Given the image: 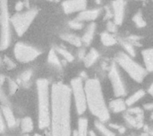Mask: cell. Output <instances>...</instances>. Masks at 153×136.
Returning <instances> with one entry per match:
<instances>
[{
  "label": "cell",
  "mask_w": 153,
  "mask_h": 136,
  "mask_svg": "<svg viewBox=\"0 0 153 136\" xmlns=\"http://www.w3.org/2000/svg\"><path fill=\"white\" fill-rule=\"evenodd\" d=\"M72 94L68 86L57 82L51 86V136H72Z\"/></svg>",
  "instance_id": "6da1fadb"
},
{
  "label": "cell",
  "mask_w": 153,
  "mask_h": 136,
  "mask_svg": "<svg viewBox=\"0 0 153 136\" xmlns=\"http://www.w3.org/2000/svg\"><path fill=\"white\" fill-rule=\"evenodd\" d=\"M87 109L100 122L105 123L110 118V111L106 103L101 84L97 78L87 79L84 83Z\"/></svg>",
  "instance_id": "7a4b0ae2"
},
{
  "label": "cell",
  "mask_w": 153,
  "mask_h": 136,
  "mask_svg": "<svg viewBox=\"0 0 153 136\" xmlns=\"http://www.w3.org/2000/svg\"><path fill=\"white\" fill-rule=\"evenodd\" d=\"M37 84L38 94V125L40 130L50 126L51 118V89L46 78H39Z\"/></svg>",
  "instance_id": "3957f363"
},
{
  "label": "cell",
  "mask_w": 153,
  "mask_h": 136,
  "mask_svg": "<svg viewBox=\"0 0 153 136\" xmlns=\"http://www.w3.org/2000/svg\"><path fill=\"white\" fill-rule=\"evenodd\" d=\"M116 63L118 67L123 69L133 80L137 83H142L148 74L145 67L136 62L133 57L129 56L124 52H119L117 53Z\"/></svg>",
  "instance_id": "277c9868"
},
{
  "label": "cell",
  "mask_w": 153,
  "mask_h": 136,
  "mask_svg": "<svg viewBox=\"0 0 153 136\" xmlns=\"http://www.w3.org/2000/svg\"><path fill=\"white\" fill-rule=\"evenodd\" d=\"M11 26L8 0H0V51L7 49L11 45Z\"/></svg>",
  "instance_id": "5b68a950"
},
{
  "label": "cell",
  "mask_w": 153,
  "mask_h": 136,
  "mask_svg": "<svg viewBox=\"0 0 153 136\" xmlns=\"http://www.w3.org/2000/svg\"><path fill=\"white\" fill-rule=\"evenodd\" d=\"M38 13L39 10L37 8H29L26 11L16 12L11 16V25L13 27L16 34L19 37L24 35L33 22L34 19L37 17Z\"/></svg>",
  "instance_id": "8992f818"
},
{
  "label": "cell",
  "mask_w": 153,
  "mask_h": 136,
  "mask_svg": "<svg viewBox=\"0 0 153 136\" xmlns=\"http://www.w3.org/2000/svg\"><path fill=\"white\" fill-rule=\"evenodd\" d=\"M71 94L73 95L75 110L79 115H82L87 110L86 94L84 89V83L82 78L78 77L71 80Z\"/></svg>",
  "instance_id": "52a82bcc"
},
{
  "label": "cell",
  "mask_w": 153,
  "mask_h": 136,
  "mask_svg": "<svg viewBox=\"0 0 153 136\" xmlns=\"http://www.w3.org/2000/svg\"><path fill=\"white\" fill-rule=\"evenodd\" d=\"M41 53V50L39 48L22 42H17L13 48L15 59L22 63H28L36 60Z\"/></svg>",
  "instance_id": "ba28073f"
},
{
  "label": "cell",
  "mask_w": 153,
  "mask_h": 136,
  "mask_svg": "<svg viewBox=\"0 0 153 136\" xmlns=\"http://www.w3.org/2000/svg\"><path fill=\"white\" fill-rule=\"evenodd\" d=\"M108 78L111 83L114 94L117 98H123L126 94V86L123 77L119 71L118 66L116 62H113L109 68Z\"/></svg>",
  "instance_id": "9c48e42d"
},
{
  "label": "cell",
  "mask_w": 153,
  "mask_h": 136,
  "mask_svg": "<svg viewBox=\"0 0 153 136\" xmlns=\"http://www.w3.org/2000/svg\"><path fill=\"white\" fill-rule=\"evenodd\" d=\"M87 7V0H65L62 3V9L65 14L81 12Z\"/></svg>",
  "instance_id": "30bf717a"
},
{
  "label": "cell",
  "mask_w": 153,
  "mask_h": 136,
  "mask_svg": "<svg viewBox=\"0 0 153 136\" xmlns=\"http://www.w3.org/2000/svg\"><path fill=\"white\" fill-rule=\"evenodd\" d=\"M125 8H126V2H125V0H114L112 2V10H113L114 22L117 26L121 25L123 23V21H124Z\"/></svg>",
  "instance_id": "8fae6325"
},
{
  "label": "cell",
  "mask_w": 153,
  "mask_h": 136,
  "mask_svg": "<svg viewBox=\"0 0 153 136\" xmlns=\"http://www.w3.org/2000/svg\"><path fill=\"white\" fill-rule=\"evenodd\" d=\"M100 12H101V9H100V8H94V9H90V10L85 9L78 13L75 20H77L81 22L93 21L100 16Z\"/></svg>",
  "instance_id": "7c38bea8"
},
{
  "label": "cell",
  "mask_w": 153,
  "mask_h": 136,
  "mask_svg": "<svg viewBox=\"0 0 153 136\" xmlns=\"http://www.w3.org/2000/svg\"><path fill=\"white\" fill-rule=\"evenodd\" d=\"M1 113H2L4 124L8 128H13L16 126V118L14 117V114L12 109L9 107V105H2Z\"/></svg>",
  "instance_id": "4fadbf2b"
},
{
  "label": "cell",
  "mask_w": 153,
  "mask_h": 136,
  "mask_svg": "<svg viewBox=\"0 0 153 136\" xmlns=\"http://www.w3.org/2000/svg\"><path fill=\"white\" fill-rule=\"evenodd\" d=\"M108 106L109 111H111L115 114L126 111L127 108H128L126 105V100H124L123 98H116L115 100H112Z\"/></svg>",
  "instance_id": "5bb4252c"
},
{
  "label": "cell",
  "mask_w": 153,
  "mask_h": 136,
  "mask_svg": "<svg viewBox=\"0 0 153 136\" xmlns=\"http://www.w3.org/2000/svg\"><path fill=\"white\" fill-rule=\"evenodd\" d=\"M126 122L128 126L135 128H141L143 126V113L140 115H130L126 113L125 115Z\"/></svg>",
  "instance_id": "9a60e30c"
},
{
  "label": "cell",
  "mask_w": 153,
  "mask_h": 136,
  "mask_svg": "<svg viewBox=\"0 0 153 136\" xmlns=\"http://www.w3.org/2000/svg\"><path fill=\"white\" fill-rule=\"evenodd\" d=\"M60 38L75 47H82V38L79 36L71 32H65V33L60 34Z\"/></svg>",
  "instance_id": "2e32d148"
},
{
  "label": "cell",
  "mask_w": 153,
  "mask_h": 136,
  "mask_svg": "<svg viewBox=\"0 0 153 136\" xmlns=\"http://www.w3.org/2000/svg\"><path fill=\"white\" fill-rule=\"evenodd\" d=\"M96 23L94 22H91L86 29V30L84 31L82 37H81L82 38V43L84 44L85 45H89L92 40H93V37H94V35H95V32H96Z\"/></svg>",
  "instance_id": "e0dca14e"
},
{
  "label": "cell",
  "mask_w": 153,
  "mask_h": 136,
  "mask_svg": "<svg viewBox=\"0 0 153 136\" xmlns=\"http://www.w3.org/2000/svg\"><path fill=\"white\" fill-rule=\"evenodd\" d=\"M142 54L146 70L148 72H153V47L143 50Z\"/></svg>",
  "instance_id": "ac0fdd59"
},
{
  "label": "cell",
  "mask_w": 153,
  "mask_h": 136,
  "mask_svg": "<svg viewBox=\"0 0 153 136\" xmlns=\"http://www.w3.org/2000/svg\"><path fill=\"white\" fill-rule=\"evenodd\" d=\"M100 58V53L99 52L95 49V48H91L85 55L84 59H83V62L85 67L89 68L91 67Z\"/></svg>",
  "instance_id": "d6986e66"
},
{
  "label": "cell",
  "mask_w": 153,
  "mask_h": 136,
  "mask_svg": "<svg viewBox=\"0 0 153 136\" xmlns=\"http://www.w3.org/2000/svg\"><path fill=\"white\" fill-rule=\"evenodd\" d=\"M146 94V92L143 89H139L137 90L135 93H134L132 95H130L129 97H127V99L126 100V105L127 107H134V105L135 103H137L140 100H142L144 95Z\"/></svg>",
  "instance_id": "ffe728a7"
},
{
  "label": "cell",
  "mask_w": 153,
  "mask_h": 136,
  "mask_svg": "<svg viewBox=\"0 0 153 136\" xmlns=\"http://www.w3.org/2000/svg\"><path fill=\"white\" fill-rule=\"evenodd\" d=\"M77 136L89 135V122L85 118H81L78 120V128L76 130Z\"/></svg>",
  "instance_id": "44dd1931"
},
{
  "label": "cell",
  "mask_w": 153,
  "mask_h": 136,
  "mask_svg": "<svg viewBox=\"0 0 153 136\" xmlns=\"http://www.w3.org/2000/svg\"><path fill=\"white\" fill-rule=\"evenodd\" d=\"M100 41H101L102 45H105V46H112V45H116L117 42V38L114 37V35L108 32V31H104V32L101 33Z\"/></svg>",
  "instance_id": "7402d4cb"
},
{
  "label": "cell",
  "mask_w": 153,
  "mask_h": 136,
  "mask_svg": "<svg viewBox=\"0 0 153 136\" xmlns=\"http://www.w3.org/2000/svg\"><path fill=\"white\" fill-rule=\"evenodd\" d=\"M48 62L52 65V66H55L58 69H61L62 68V63L57 56V53L56 52V50L54 48L50 49L48 54Z\"/></svg>",
  "instance_id": "603a6c76"
},
{
  "label": "cell",
  "mask_w": 153,
  "mask_h": 136,
  "mask_svg": "<svg viewBox=\"0 0 153 136\" xmlns=\"http://www.w3.org/2000/svg\"><path fill=\"white\" fill-rule=\"evenodd\" d=\"M94 125H95V127L98 130V132L100 134H101L102 136H116V134L113 131H111L107 126H105L104 123H102L99 120H96Z\"/></svg>",
  "instance_id": "cb8c5ba5"
},
{
  "label": "cell",
  "mask_w": 153,
  "mask_h": 136,
  "mask_svg": "<svg viewBox=\"0 0 153 136\" xmlns=\"http://www.w3.org/2000/svg\"><path fill=\"white\" fill-rule=\"evenodd\" d=\"M20 127H21V130L23 134H29V133L32 132V130H33L32 119L29 117L23 118L21 121Z\"/></svg>",
  "instance_id": "d4e9b609"
},
{
  "label": "cell",
  "mask_w": 153,
  "mask_h": 136,
  "mask_svg": "<svg viewBox=\"0 0 153 136\" xmlns=\"http://www.w3.org/2000/svg\"><path fill=\"white\" fill-rule=\"evenodd\" d=\"M54 49L56 50V52L58 54L62 55V56L65 58V60L66 61L71 62V61H73L74 60V56L68 50H66L65 48H64L63 46H56Z\"/></svg>",
  "instance_id": "484cf974"
},
{
  "label": "cell",
  "mask_w": 153,
  "mask_h": 136,
  "mask_svg": "<svg viewBox=\"0 0 153 136\" xmlns=\"http://www.w3.org/2000/svg\"><path fill=\"white\" fill-rule=\"evenodd\" d=\"M133 21L134 22V24L136 25V27H137V28H140V29H143V28H144V27L147 25V22H146V20H144V17H143V13H142L141 11L137 12L134 15V17H133Z\"/></svg>",
  "instance_id": "4316f807"
},
{
  "label": "cell",
  "mask_w": 153,
  "mask_h": 136,
  "mask_svg": "<svg viewBox=\"0 0 153 136\" xmlns=\"http://www.w3.org/2000/svg\"><path fill=\"white\" fill-rule=\"evenodd\" d=\"M121 45H122L123 48L125 49V51L126 52V53H127L129 56H131V57H133V58L135 57L136 52H135L134 45L132 43H130V42L127 41V40H123V41H121Z\"/></svg>",
  "instance_id": "83f0119b"
},
{
  "label": "cell",
  "mask_w": 153,
  "mask_h": 136,
  "mask_svg": "<svg viewBox=\"0 0 153 136\" xmlns=\"http://www.w3.org/2000/svg\"><path fill=\"white\" fill-rule=\"evenodd\" d=\"M32 73H33V72H32V70H31L30 69H26V70H24L23 72H22V74H21L20 77H19L20 82L22 83V84H27V83H29V82L30 81V79H31Z\"/></svg>",
  "instance_id": "f1b7e54d"
},
{
  "label": "cell",
  "mask_w": 153,
  "mask_h": 136,
  "mask_svg": "<svg viewBox=\"0 0 153 136\" xmlns=\"http://www.w3.org/2000/svg\"><path fill=\"white\" fill-rule=\"evenodd\" d=\"M68 26L72 29H74V30H79V29H82L83 28V22H81L77 20H72L68 22Z\"/></svg>",
  "instance_id": "f546056e"
},
{
  "label": "cell",
  "mask_w": 153,
  "mask_h": 136,
  "mask_svg": "<svg viewBox=\"0 0 153 136\" xmlns=\"http://www.w3.org/2000/svg\"><path fill=\"white\" fill-rule=\"evenodd\" d=\"M8 88H9L10 94H13L18 89V84L13 79H8Z\"/></svg>",
  "instance_id": "4dcf8cb0"
},
{
  "label": "cell",
  "mask_w": 153,
  "mask_h": 136,
  "mask_svg": "<svg viewBox=\"0 0 153 136\" xmlns=\"http://www.w3.org/2000/svg\"><path fill=\"white\" fill-rule=\"evenodd\" d=\"M126 111H127L126 113H128L130 115H134V116L143 113V110L140 107H130L129 109H127Z\"/></svg>",
  "instance_id": "1f68e13d"
},
{
  "label": "cell",
  "mask_w": 153,
  "mask_h": 136,
  "mask_svg": "<svg viewBox=\"0 0 153 136\" xmlns=\"http://www.w3.org/2000/svg\"><path fill=\"white\" fill-rule=\"evenodd\" d=\"M107 29H108V32L113 34V33H116V32H117V25L114 21L108 20V23H107Z\"/></svg>",
  "instance_id": "d6a6232c"
},
{
  "label": "cell",
  "mask_w": 153,
  "mask_h": 136,
  "mask_svg": "<svg viewBox=\"0 0 153 136\" xmlns=\"http://www.w3.org/2000/svg\"><path fill=\"white\" fill-rule=\"evenodd\" d=\"M110 127L115 128V129H116V130H117V131H118V133H119V134H121V135L125 134V133H126V127H125V126H119V125H116V124H111V125H110Z\"/></svg>",
  "instance_id": "836d02e7"
},
{
  "label": "cell",
  "mask_w": 153,
  "mask_h": 136,
  "mask_svg": "<svg viewBox=\"0 0 153 136\" xmlns=\"http://www.w3.org/2000/svg\"><path fill=\"white\" fill-rule=\"evenodd\" d=\"M4 62L5 63V65L7 66L8 69H13V68L15 67V63H14L9 57L4 56Z\"/></svg>",
  "instance_id": "e575fe53"
},
{
  "label": "cell",
  "mask_w": 153,
  "mask_h": 136,
  "mask_svg": "<svg viewBox=\"0 0 153 136\" xmlns=\"http://www.w3.org/2000/svg\"><path fill=\"white\" fill-rule=\"evenodd\" d=\"M0 101L2 102L3 105H9L8 104V100L4 93V91L2 90V86H0Z\"/></svg>",
  "instance_id": "d590c367"
},
{
  "label": "cell",
  "mask_w": 153,
  "mask_h": 136,
  "mask_svg": "<svg viewBox=\"0 0 153 136\" xmlns=\"http://www.w3.org/2000/svg\"><path fill=\"white\" fill-rule=\"evenodd\" d=\"M24 3L23 1H17L15 5H14V8H15V11L17 12H22L23 8H24Z\"/></svg>",
  "instance_id": "8d00e7d4"
},
{
  "label": "cell",
  "mask_w": 153,
  "mask_h": 136,
  "mask_svg": "<svg viewBox=\"0 0 153 136\" xmlns=\"http://www.w3.org/2000/svg\"><path fill=\"white\" fill-rule=\"evenodd\" d=\"M6 128V126L4 124V121L3 119V116H2V113L0 112V133H4V130Z\"/></svg>",
  "instance_id": "74e56055"
},
{
  "label": "cell",
  "mask_w": 153,
  "mask_h": 136,
  "mask_svg": "<svg viewBox=\"0 0 153 136\" xmlns=\"http://www.w3.org/2000/svg\"><path fill=\"white\" fill-rule=\"evenodd\" d=\"M77 54H78V57H79L80 59H84V57H85V55H86L85 49H84V48H82V47H80V48H79V50H78Z\"/></svg>",
  "instance_id": "f35d334b"
},
{
  "label": "cell",
  "mask_w": 153,
  "mask_h": 136,
  "mask_svg": "<svg viewBox=\"0 0 153 136\" xmlns=\"http://www.w3.org/2000/svg\"><path fill=\"white\" fill-rule=\"evenodd\" d=\"M112 15H113V12H111V10H110V9H109L108 7H107V8H106V14H105V20H109V19H111Z\"/></svg>",
  "instance_id": "ab89813d"
},
{
  "label": "cell",
  "mask_w": 153,
  "mask_h": 136,
  "mask_svg": "<svg viewBox=\"0 0 153 136\" xmlns=\"http://www.w3.org/2000/svg\"><path fill=\"white\" fill-rule=\"evenodd\" d=\"M144 110H149V111H152L153 112V102H149V103H146L144 104Z\"/></svg>",
  "instance_id": "60d3db41"
},
{
  "label": "cell",
  "mask_w": 153,
  "mask_h": 136,
  "mask_svg": "<svg viewBox=\"0 0 153 136\" xmlns=\"http://www.w3.org/2000/svg\"><path fill=\"white\" fill-rule=\"evenodd\" d=\"M148 93L153 97V83H152V84L150 85V86H149V88H148Z\"/></svg>",
  "instance_id": "b9f144b4"
},
{
  "label": "cell",
  "mask_w": 153,
  "mask_h": 136,
  "mask_svg": "<svg viewBox=\"0 0 153 136\" xmlns=\"http://www.w3.org/2000/svg\"><path fill=\"white\" fill-rule=\"evenodd\" d=\"M4 81H5V77L4 75H0V86H3Z\"/></svg>",
  "instance_id": "7bdbcfd3"
},
{
  "label": "cell",
  "mask_w": 153,
  "mask_h": 136,
  "mask_svg": "<svg viewBox=\"0 0 153 136\" xmlns=\"http://www.w3.org/2000/svg\"><path fill=\"white\" fill-rule=\"evenodd\" d=\"M90 136H97V135H96V133H95V132L91 131V132H90Z\"/></svg>",
  "instance_id": "ee69618b"
},
{
  "label": "cell",
  "mask_w": 153,
  "mask_h": 136,
  "mask_svg": "<svg viewBox=\"0 0 153 136\" xmlns=\"http://www.w3.org/2000/svg\"><path fill=\"white\" fill-rule=\"evenodd\" d=\"M140 136H149V133H143Z\"/></svg>",
  "instance_id": "f6af8a7d"
},
{
  "label": "cell",
  "mask_w": 153,
  "mask_h": 136,
  "mask_svg": "<svg viewBox=\"0 0 153 136\" xmlns=\"http://www.w3.org/2000/svg\"><path fill=\"white\" fill-rule=\"evenodd\" d=\"M151 119L153 120V112H152V114H151Z\"/></svg>",
  "instance_id": "bcb514c9"
},
{
  "label": "cell",
  "mask_w": 153,
  "mask_h": 136,
  "mask_svg": "<svg viewBox=\"0 0 153 136\" xmlns=\"http://www.w3.org/2000/svg\"><path fill=\"white\" fill-rule=\"evenodd\" d=\"M96 2H97L98 4H100V0H96Z\"/></svg>",
  "instance_id": "7dc6e473"
},
{
  "label": "cell",
  "mask_w": 153,
  "mask_h": 136,
  "mask_svg": "<svg viewBox=\"0 0 153 136\" xmlns=\"http://www.w3.org/2000/svg\"><path fill=\"white\" fill-rule=\"evenodd\" d=\"M34 136H41V135H39V134H36V135H34Z\"/></svg>",
  "instance_id": "c3c4849f"
},
{
  "label": "cell",
  "mask_w": 153,
  "mask_h": 136,
  "mask_svg": "<svg viewBox=\"0 0 153 136\" xmlns=\"http://www.w3.org/2000/svg\"><path fill=\"white\" fill-rule=\"evenodd\" d=\"M0 62H1V58H0Z\"/></svg>",
  "instance_id": "681fc988"
},
{
  "label": "cell",
  "mask_w": 153,
  "mask_h": 136,
  "mask_svg": "<svg viewBox=\"0 0 153 136\" xmlns=\"http://www.w3.org/2000/svg\"><path fill=\"white\" fill-rule=\"evenodd\" d=\"M152 136H153V132H152Z\"/></svg>",
  "instance_id": "f907efd6"
},
{
  "label": "cell",
  "mask_w": 153,
  "mask_h": 136,
  "mask_svg": "<svg viewBox=\"0 0 153 136\" xmlns=\"http://www.w3.org/2000/svg\"><path fill=\"white\" fill-rule=\"evenodd\" d=\"M129 136H133V135H129Z\"/></svg>",
  "instance_id": "816d5d0a"
},
{
  "label": "cell",
  "mask_w": 153,
  "mask_h": 136,
  "mask_svg": "<svg viewBox=\"0 0 153 136\" xmlns=\"http://www.w3.org/2000/svg\"><path fill=\"white\" fill-rule=\"evenodd\" d=\"M152 2H153V0H152Z\"/></svg>",
  "instance_id": "f5cc1de1"
}]
</instances>
